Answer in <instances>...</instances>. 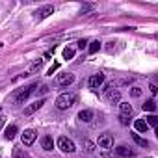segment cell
<instances>
[{
    "label": "cell",
    "mask_w": 158,
    "mask_h": 158,
    "mask_svg": "<svg viewBox=\"0 0 158 158\" xmlns=\"http://www.w3.org/2000/svg\"><path fill=\"white\" fill-rule=\"evenodd\" d=\"M41 145H43L45 151H54V139L50 136H43L41 138Z\"/></svg>",
    "instance_id": "cell-12"
},
{
    "label": "cell",
    "mask_w": 158,
    "mask_h": 158,
    "mask_svg": "<svg viewBox=\"0 0 158 158\" xmlns=\"http://www.w3.org/2000/svg\"><path fill=\"white\" fill-rule=\"evenodd\" d=\"M76 101H78L76 93H61V95L56 99V108H58V110H67V108L74 106Z\"/></svg>",
    "instance_id": "cell-1"
},
{
    "label": "cell",
    "mask_w": 158,
    "mask_h": 158,
    "mask_svg": "<svg viewBox=\"0 0 158 158\" xmlns=\"http://www.w3.org/2000/svg\"><path fill=\"white\" fill-rule=\"evenodd\" d=\"M41 65H43V60H37V61H34L28 69H26V73H24V76H30V74H35L39 69H41Z\"/></svg>",
    "instance_id": "cell-11"
},
{
    "label": "cell",
    "mask_w": 158,
    "mask_h": 158,
    "mask_svg": "<svg viewBox=\"0 0 158 158\" xmlns=\"http://www.w3.org/2000/svg\"><path fill=\"white\" fill-rule=\"evenodd\" d=\"M115 154H117V156H132L134 151H130V149L125 147V145H119V147L115 149Z\"/></svg>",
    "instance_id": "cell-17"
},
{
    "label": "cell",
    "mask_w": 158,
    "mask_h": 158,
    "mask_svg": "<svg viewBox=\"0 0 158 158\" xmlns=\"http://www.w3.org/2000/svg\"><path fill=\"white\" fill-rule=\"evenodd\" d=\"M17 132H19V128H17V125H10L8 128H6V139H13L15 136H17Z\"/></svg>",
    "instance_id": "cell-16"
},
{
    "label": "cell",
    "mask_w": 158,
    "mask_h": 158,
    "mask_svg": "<svg viewBox=\"0 0 158 158\" xmlns=\"http://www.w3.org/2000/svg\"><path fill=\"white\" fill-rule=\"evenodd\" d=\"M73 82H74V74L73 73H61V74L56 76V84L58 86H69Z\"/></svg>",
    "instance_id": "cell-6"
},
{
    "label": "cell",
    "mask_w": 158,
    "mask_h": 158,
    "mask_svg": "<svg viewBox=\"0 0 158 158\" xmlns=\"http://www.w3.org/2000/svg\"><path fill=\"white\" fill-rule=\"evenodd\" d=\"M88 47V39H80L78 41V48H86Z\"/></svg>",
    "instance_id": "cell-25"
},
{
    "label": "cell",
    "mask_w": 158,
    "mask_h": 158,
    "mask_svg": "<svg viewBox=\"0 0 158 158\" xmlns=\"http://www.w3.org/2000/svg\"><path fill=\"white\" fill-rule=\"evenodd\" d=\"M106 101H108L110 104L121 102V91H119V89H108V91H106Z\"/></svg>",
    "instance_id": "cell-8"
},
{
    "label": "cell",
    "mask_w": 158,
    "mask_h": 158,
    "mask_svg": "<svg viewBox=\"0 0 158 158\" xmlns=\"http://www.w3.org/2000/svg\"><path fill=\"white\" fill-rule=\"evenodd\" d=\"M45 104V99H41V101H35V102H32L28 108H24V115H32L34 112H37L41 106Z\"/></svg>",
    "instance_id": "cell-10"
},
{
    "label": "cell",
    "mask_w": 158,
    "mask_h": 158,
    "mask_svg": "<svg viewBox=\"0 0 158 158\" xmlns=\"http://www.w3.org/2000/svg\"><path fill=\"white\" fill-rule=\"evenodd\" d=\"M78 119H80L82 123H89L93 119V112L91 110H82L80 114H78Z\"/></svg>",
    "instance_id": "cell-14"
},
{
    "label": "cell",
    "mask_w": 158,
    "mask_h": 158,
    "mask_svg": "<svg viewBox=\"0 0 158 158\" xmlns=\"http://www.w3.org/2000/svg\"><path fill=\"white\" fill-rule=\"evenodd\" d=\"M119 115H127V117H130L132 115V106L128 104V102H119Z\"/></svg>",
    "instance_id": "cell-13"
},
{
    "label": "cell",
    "mask_w": 158,
    "mask_h": 158,
    "mask_svg": "<svg viewBox=\"0 0 158 158\" xmlns=\"http://www.w3.org/2000/svg\"><path fill=\"white\" fill-rule=\"evenodd\" d=\"M141 106H143V110H147V112H154V110H156V102H154L152 99L145 101V102H143Z\"/></svg>",
    "instance_id": "cell-19"
},
{
    "label": "cell",
    "mask_w": 158,
    "mask_h": 158,
    "mask_svg": "<svg viewBox=\"0 0 158 158\" xmlns=\"http://www.w3.org/2000/svg\"><path fill=\"white\" fill-rule=\"evenodd\" d=\"M130 95H132L134 99H139V97H141V88H138V86H134V88L130 89Z\"/></svg>",
    "instance_id": "cell-23"
},
{
    "label": "cell",
    "mask_w": 158,
    "mask_h": 158,
    "mask_svg": "<svg viewBox=\"0 0 158 158\" xmlns=\"http://www.w3.org/2000/svg\"><path fill=\"white\" fill-rule=\"evenodd\" d=\"M149 89H151V93H152V95H156V91H158V88H156L154 84H151V86H149Z\"/></svg>",
    "instance_id": "cell-29"
},
{
    "label": "cell",
    "mask_w": 158,
    "mask_h": 158,
    "mask_svg": "<svg viewBox=\"0 0 158 158\" xmlns=\"http://www.w3.org/2000/svg\"><path fill=\"white\" fill-rule=\"evenodd\" d=\"M119 121H121V125H128V117L127 115H119Z\"/></svg>",
    "instance_id": "cell-27"
},
{
    "label": "cell",
    "mask_w": 158,
    "mask_h": 158,
    "mask_svg": "<svg viewBox=\"0 0 158 158\" xmlns=\"http://www.w3.org/2000/svg\"><path fill=\"white\" fill-rule=\"evenodd\" d=\"M52 13H54V8H52V6H43L41 10L35 11V17H37L39 21H43V19H47V17L52 15Z\"/></svg>",
    "instance_id": "cell-9"
},
{
    "label": "cell",
    "mask_w": 158,
    "mask_h": 158,
    "mask_svg": "<svg viewBox=\"0 0 158 158\" xmlns=\"http://www.w3.org/2000/svg\"><path fill=\"white\" fill-rule=\"evenodd\" d=\"M97 143H99V147H102V149H110V147H114V134H110V132L101 134Z\"/></svg>",
    "instance_id": "cell-5"
},
{
    "label": "cell",
    "mask_w": 158,
    "mask_h": 158,
    "mask_svg": "<svg viewBox=\"0 0 158 158\" xmlns=\"http://www.w3.org/2000/svg\"><path fill=\"white\" fill-rule=\"evenodd\" d=\"M35 138H37V132H35L34 128H28V130L23 132V138H21V139H23L24 145H32V143L35 141Z\"/></svg>",
    "instance_id": "cell-7"
},
{
    "label": "cell",
    "mask_w": 158,
    "mask_h": 158,
    "mask_svg": "<svg viewBox=\"0 0 158 158\" xmlns=\"http://www.w3.org/2000/svg\"><path fill=\"white\" fill-rule=\"evenodd\" d=\"M132 139H134V141H136L139 147H149V141H147L145 138H141L138 132H134V134H132Z\"/></svg>",
    "instance_id": "cell-18"
},
{
    "label": "cell",
    "mask_w": 158,
    "mask_h": 158,
    "mask_svg": "<svg viewBox=\"0 0 158 158\" xmlns=\"http://www.w3.org/2000/svg\"><path fill=\"white\" fill-rule=\"evenodd\" d=\"M58 67H60V63H54V65H52V67L48 69V73H47V74H54V71H56Z\"/></svg>",
    "instance_id": "cell-26"
},
{
    "label": "cell",
    "mask_w": 158,
    "mask_h": 158,
    "mask_svg": "<svg viewBox=\"0 0 158 158\" xmlns=\"http://www.w3.org/2000/svg\"><path fill=\"white\" fill-rule=\"evenodd\" d=\"M145 123H147V127H156L158 117H156L154 114H151V115H147V117H145Z\"/></svg>",
    "instance_id": "cell-21"
},
{
    "label": "cell",
    "mask_w": 158,
    "mask_h": 158,
    "mask_svg": "<svg viewBox=\"0 0 158 158\" xmlns=\"http://www.w3.org/2000/svg\"><path fill=\"white\" fill-rule=\"evenodd\" d=\"M134 128H136V132H143V134H145L149 127H147L145 119H136V121H134Z\"/></svg>",
    "instance_id": "cell-15"
},
{
    "label": "cell",
    "mask_w": 158,
    "mask_h": 158,
    "mask_svg": "<svg viewBox=\"0 0 158 158\" xmlns=\"http://www.w3.org/2000/svg\"><path fill=\"white\" fill-rule=\"evenodd\" d=\"M88 50H89V54L99 52V50H101V41H91V43H89V47H88Z\"/></svg>",
    "instance_id": "cell-20"
},
{
    "label": "cell",
    "mask_w": 158,
    "mask_h": 158,
    "mask_svg": "<svg viewBox=\"0 0 158 158\" xmlns=\"http://www.w3.org/2000/svg\"><path fill=\"white\" fill-rule=\"evenodd\" d=\"M4 125H6V115H0V130L4 128Z\"/></svg>",
    "instance_id": "cell-28"
},
{
    "label": "cell",
    "mask_w": 158,
    "mask_h": 158,
    "mask_svg": "<svg viewBox=\"0 0 158 158\" xmlns=\"http://www.w3.org/2000/svg\"><path fill=\"white\" fill-rule=\"evenodd\" d=\"M34 88H35V84H32V86H26V88H23V89H19L15 95H13V102L15 104H23L32 93H34Z\"/></svg>",
    "instance_id": "cell-2"
},
{
    "label": "cell",
    "mask_w": 158,
    "mask_h": 158,
    "mask_svg": "<svg viewBox=\"0 0 158 158\" xmlns=\"http://www.w3.org/2000/svg\"><path fill=\"white\" fill-rule=\"evenodd\" d=\"M102 84H104V74H102V73L91 74V76H89V80H88V86H89L91 89H97V88H101Z\"/></svg>",
    "instance_id": "cell-4"
},
{
    "label": "cell",
    "mask_w": 158,
    "mask_h": 158,
    "mask_svg": "<svg viewBox=\"0 0 158 158\" xmlns=\"http://www.w3.org/2000/svg\"><path fill=\"white\" fill-rule=\"evenodd\" d=\"M74 58V48H63V60H73Z\"/></svg>",
    "instance_id": "cell-22"
},
{
    "label": "cell",
    "mask_w": 158,
    "mask_h": 158,
    "mask_svg": "<svg viewBox=\"0 0 158 158\" xmlns=\"http://www.w3.org/2000/svg\"><path fill=\"white\" fill-rule=\"evenodd\" d=\"M58 149H60L61 152H74V151H76L74 143H73L69 138H65V136H60V138H58Z\"/></svg>",
    "instance_id": "cell-3"
},
{
    "label": "cell",
    "mask_w": 158,
    "mask_h": 158,
    "mask_svg": "<svg viewBox=\"0 0 158 158\" xmlns=\"http://www.w3.org/2000/svg\"><path fill=\"white\" fill-rule=\"evenodd\" d=\"M86 147H88V152H95V143H91V141H86Z\"/></svg>",
    "instance_id": "cell-24"
}]
</instances>
